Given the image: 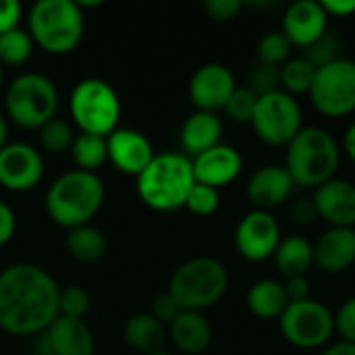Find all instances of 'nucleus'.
Segmentation results:
<instances>
[{"label": "nucleus", "instance_id": "obj_1", "mask_svg": "<svg viewBox=\"0 0 355 355\" xmlns=\"http://www.w3.org/2000/svg\"><path fill=\"white\" fill-rule=\"evenodd\" d=\"M56 281L42 266L17 262L0 272V329L10 337H37L58 318Z\"/></svg>", "mask_w": 355, "mask_h": 355}, {"label": "nucleus", "instance_id": "obj_2", "mask_svg": "<svg viewBox=\"0 0 355 355\" xmlns=\"http://www.w3.org/2000/svg\"><path fill=\"white\" fill-rule=\"evenodd\" d=\"M104 183L96 173L69 171L52 181L46 193V214L48 218L62 227L75 229L89 225L104 204Z\"/></svg>", "mask_w": 355, "mask_h": 355}, {"label": "nucleus", "instance_id": "obj_3", "mask_svg": "<svg viewBox=\"0 0 355 355\" xmlns=\"http://www.w3.org/2000/svg\"><path fill=\"white\" fill-rule=\"evenodd\" d=\"M193 185L191 158L179 152H164L156 154L148 168L137 177V196L156 212H173L185 208Z\"/></svg>", "mask_w": 355, "mask_h": 355}, {"label": "nucleus", "instance_id": "obj_4", "mask_svg": "<svg viewBox=\"0 0 355 355\" xmlns=\"http://www.w3.org/2000/svg\"><path fill=\"white\" fill-rule=\"evenodd\" d=\"M27 31L37 48L62 56L81 44L85 15L73 0H40L29 8Z\"/></svg>", "mask_w": 355, "mask_h": 355}, {"label": "nucleus", "instance_id": "obj_5", "mask_svg": "<svg viewBox=\"0 0 355 355\" xmlns=\"http://www.w3.org/2000/svg\"><path fill=\"white\" fill-rule=\"evenodd\" d=\"M341 162V150L335 137L322 127H304L287 146L285 168L295 185L320 187L335 179Z\"/></svg>", "mask_w": 355, "mask_h": 355}, {"label": "nucleus", "instance_id": "obj_6", "mask_svg": "<svg viewBox=\"0 0 355 355\" xmlns=\"http://www.w3.org/2000/svg\"><path fill=\"white\" fill-rule=\"evenodd\" d=\"M229 289V272L225 264L210 256H198L183 262L171 277L168 293L181 310L204 312L223 300Z\"/></svg>", "mask_w": 355, "mask_h": 355}, {"label": "nucleus", "instance_id": "obj_7", "mask_svg": "<svg viewBox=\"0 0 355 355\" xmlns=\"http://www.w3.org/2000/svg\"><path fill=\"white\" fill-rule=\"evenodd\" d=\"M58 89L44 73H21L4 92L6 116L21 129H40L56 116Z\"/></svg>", "mask_w": 355, "mask_h": 355}, {"label": "nucleus", "instance_id": "obj_8", "mask_svg": "<svg viewBox=\"0 0 355 355\" xmlns=\"http://www.w3.org/2000/svg\"><path fill=\"white\" fill-rule=\"evenodd\" d=\"M69 112L79 133L108 137L119 129L121 100L114 87L98 77L77 81L69 98Z\"/></svg>", "mask_w": 355, "mask_h": 355}, {"label": "nucleus", "instance_id": "obj_9", "mask_svg": "<svg viewBox=\"0 0 355 355\" xmlns=\"http://www.w3.org/2000/svg\"><path fill=\"white\" fill-rule=\"evenodd\" d=\"M256 135L275 148H287L302 127V108L293 96L279 89L268 96H260L250 123Z\"/></svg>", "mask_w": 355, "mask_h": 355}, {"label": "nucleus", "instance_id": "obj_10", "mask_svg": "<svg viewBox=\"0 0 355 355\" xmlns=\"http://www.w3.org/2000/svg\"><path fill=\"white\" fill-rule=\"evenodd\" d=\"M312 104L329 119H341L355 112V60L337 58L335 62L316 71L312 89Z\"/></svg>", "mask_w": 355, "mask_h": 355}, {"label": "nucleus", "instance_id": "obj_11", "mask_svg": "<svg viewBox=\"0 0 355 355\" xmlns=\"http://www.w3.org/2000/svg\"><path fill=\"white\" fill-rule=\"evenodd\" d=\"M283 337L300 349H318L335 333V314L316 300L295 302L279 318Z\"/></svg>", "mask_w": 355, "mask_h": 355}, {"label": "nucleus", "instance_id": "obj_12", "mask_svg": "<svg viewBox=\"0 0 355 355\" xmlns=\"http://www.w3.org/2000/svg\"><path fill=\"white\" fill-rule=\"evenodd\" d=\"M44 158L40 150L25 141H8L0 150V187L8 191H29L42 183Z\"/></svg>", "mask_w": 355, "mask_h": 355}, {"label": "nucleus", "instance_id": "obj_13", "mask_svg": "<svg viewBox=\"0 0 355 355\" xmlns=\"http://www.w3.org/2000/svg\"><path fill=\"white\" fill-rule=\"evenodd\" d=\"M281 243L279 223L270 212L252 210L235 229V248L250 262H264L275 256Z\"/></svg>", "mask_w": 355, "mask_h": 355}, {"label": "nucleus", "instance_id": "obj_14", "mask_svg": "<svg viewBox=\"0 0 355 355\" xmlns=\"http://www.w3.org/2000/svg\"><path fill=\"white\" fill-rule=\"evenodd\" d=\"M235 87V77L229 67L220 62H208L193 73L189 81V100L196 110L216 114L225 108Z\"/></svg>", "mask_w": 355, "mask_h": 355}, {"label": "nucleus", "instance_id": "obj_15", "mask_svg": "<svg viewBox=\"0 0 355 355\" xmlns=\"http://www.w3.org/2000/svg\"><path fill=\"white\" fill-rule=\"evenodd\" d=\"M106 148L108 162H112L116 171L131 177H139L156 156L152 141L141 131L127 127L114 129L106 137Z\"/></svg>", "mask_w": 355, "mask_h": 355}, {"label": "nucleus", "instance_id": "obj_16", "mask_svg": "<svg viewBox=\"0 0 355 355\" xmlns=\"http://www.w3.org/2000/svg\"><path fill=\"white\" fill-rule=\"evenodd\" d=\"M329 15L324 12L322 4L316 0H300L293 2L283 17V33L291 42L293 48L306 50L314 44L320 35L327 33Z\"/></svg>", "mask_w": 355, "mask_h": 355}, {"label": "nucleus", "instance_id": "obj_17", "mask_svg": "<svg viewBox=\"0 0 355 355\" xmlns=\"http://www.w3.org/2000/svg\"><path fill=\"white\" fill-rule=\"evenodd\" d=\"M314 206L331 227L355 229V185L345 179H331L314 191Z\"/></svg>", "mask_w": 355, "mask_h": 355}, {"label": "nucleus", "instance_id": "obj_18", "mask_svg": "<svg viewBox=\"0 0 355 355\" xmlns=\"http://www.w3.org/2000/svg\"><path fill=\"white\" fill-rule=\"evenodd\" d=\"M191 166H193L196 183L220 189L239 177L243 158L233 146L218 144V146L210 148L208 152L196 156L191 160Z\"/></svg>", "mask_w": 355, "mask_h": 355}, {"label": "nucleus", "instance_id": "obj_19", "mask_svg": "<svg viewBox=\"0 0 355 355\" xmlns=\"http://www.w3.org/2000/svg\"><path fill=\"white\" fill-rule=\"evenodd\" d=\"M295 183L291 179V175L287 173L285 166H262L258 168L250 181H248V200L254 204V210H272L281 204H285L293 191Z\"/></svg>", "mask_w": 355, "mask_h": 355}, {"label": "nucleus", "instance_id": "obj_20", "mask_svg": "<svg viewBox=\"0 0 355 355\" xmlns=\"http://www.w3.org/2000/svg\"><path fill=\"white\" fill-rule=\"evenodd\" d=\"M314 245V266L322 272L337 275L355 264V229L331 227Z\"/></svg>", "mask_w": 355, "mask_h": 355}, {"label": "nucleus", "instance_id": "obj_21", "mask_svg": "<svg viewBox=\"0 0 355 355\" xmlns=\"http://www.w3.org/2000/svg\"><path fill=\"white\" fill-rule=\"evenodd\" d=\"M168 337L181 354H204L212 343V327L202 312L183 310L171 324Z\"/></svg>", "mask_w": 355, "mask_h": 355}, {"label": "nucleus", "instance_id": "obj_22", "mask_svg": "<svg viewBox=\"0 0 355 355\" xmlns=\"http://www.w3.org/2000/svg\"><path fill=\"white\" fill-rule=\"evenodd\" d=\"M54 355H94L96 341L83 320L58 316L46 331Z\"/></svg>", "mask_w": 355, "mask_h": 355}, {"label": "nucleus", "instance_id": "obj_23", "mask_svg": "<svg viewBox=\"0 0 355 355\" xmlns=\"http://www.w3.org/2000/svg\"><path fill=\"white\" fill-rule=\"evenodd\" d=\"M223 137V121L214 112L196 110L189 114L181 127V146L189 156H200L210 148L218 146Z\"/></svg>", "mask_w": 355, "mask_h": 355}, {"label": "nucleus", "instance_id": "obj_24", "mask_svg": "<svg viewBox=\"0 0 355 355\" xmlns=\"http://www.w3.org/2000/svg\"><path fill=\"white\" fill-rule=\"evenodd\" d=\"M123 337L131 349L141 355H150L162 352L168 333L166 327L160 320H156L150 312H137L127 318Z\"/></svg>", "mask_w": 355, "mask_h": 355}, {"label": "nucleus", "instance_id": "obj_25", "mask_svg": "<svg viewBox=\"0 0 355 355\" xmlns=\"http://www.w3.org/2000/svg\"><path fill=\"white\" fill-rule=\"evenodd\" d=\"M275 266L285 279L306 277L308 270L314 266V245L306 237H287L281 239L275 252Z\"/></svg>", "mask_w": 355, "mask_h": 355}, {"label": "nucleus", "instance_id": "obj_26", "mask_svg": "<svg viewBox=\"0 0 355 355\" xmlns=\"http://www.w3.org/2000/svg\"><path fill=\"white\" fill-rule=\"evenodd\" d=\"M287 306L289 297L285 293V287L275 279H262L254 283L248 291V308L260 320L281 318Z\"/></svg>", "mask_w": 355, "mask_h": 355}, {"label": "nucleus", "instance_id": "obj_27", "mask_svg": "<svg viewBox=\"0 0 355 355\" xmlns=\"http://www.w3.org/2000/svg\"><path fill=\"white\" fill-rule=\"evenodd\" d=\"M67 252L83 264H94L106 254V237L100 229L92 225H81L67 231L64 237Z\"/></svg>", "mask_w": 355, "mask_h": 355}, {"label": "nucleus", "instance_id": "obj_28", "mask_svg": "<svg viewBox=\"0 0 355 355\" xmlns=\"http://www.w3.org/2000/svg\"><path fill=\"white\" fill-rule=\"evenodd\" d=\"M71 158L77 171L96 173L108 162V148L106 137L89 135V133H77L73 146H71Z\"/></svg>", "mask_w": 355, "mask_h": 355}, {"label": "nucleus", "instance_id": "obj_29", "mask_svg": "<svg viewBox=\"0 0 355 355\" xmlns=\"http://www.w3.org/2000/svg\"><path fill=\"white\" fill-rule=\"evenodd\" d=\"M33 40L27 29L15 27L0 35V64L2 67H21L33 54Z\"/></svg>", "mask_w": 355, "mask_h": 355}, {"label": "nucleus", "instance_id": "obj_30", "mask_svg": "<svg viewBox=\"0 0 355 355\" xmlns=\"http://www.w3.org/2000/svg\"><path fill=\"white\" fill-rule=\"evenodd\" d=\"M316 77V69L300 58H289L281 67V89L287 92L289 96H300V94H310L312 83Z\"/></svg>", "mask_w": 355, "mask_h": 355}, {"label": "nucleus", "instance_id": "obj_31", "mask_svg": "<svg viewBox=\"0 0 355 355\" xmlns=\"http://www.w3.org/2000/svg\"><path fill=\"white\" fill-rule=\"evenodd\" d=\"M40 131V146L50 152V154H64L71 152V146L77 137L75 129L71 123L54 116L52 121H48L44 127L37 129Z\"/></svg>", "mask_w": 355, "mask_h": 355}, {"label": "nucleus", "instance_id": "obj_32", "mask_svg": "<svg viewBox=\"0 0 355 355\" xmlns=\"http://www.w3.org/2000/svg\"><path fill=\"white\" fill-rule=\"evenodd\" d=\"M291 42L285 37L283 31H268L266 35H262V40L256 46V54L258 60L262 64H270V67H283L289 56H291Z\"/></svg>", "mask_w": 355, "mask_h": 355}, {"label": "nucleus", "instance_id": "obj_33", "mask_svg": "<svg viewBox=\"0 0 355 355\" xmlns=\"http://www.w3.org/2000/svg\"><path fill=\"white\" fill-rule=\"evenodd\" d=\"M256 102H258V96L250 87H235V92L231 94L223 110L233 123H252Z\"/></svg>", "mask_w": 355, "mask_h": 355}, {"label": "nucleus", "instance_id": "obj_34", "mask_svg": "<svg viewBox=\"0 0 355 355\" xmlns=\"http://www.w3.org/2000/svg\"><path fill=\"white\" fill-rule=\"evenodd\" d=\"M89 293L83 287H67L60 289L58 295V316H67V318H77L83 320V316L89 312Z\"/></svg>", "mask_w": 355, "mask_h": 355}, {"label": "nucleus", "instance_id": "obj_35", "mask_svg": "<svg viewBox=\"0 0 355 355\" xmlns=\"http://www.w3.org/2000/svg\"><path fill=\"white\" fill-rule=\"evenodd\" d=\"M304 60H308L316 71L335 62L339 58V42L333 33H324L320 35L314 44H310L306 50H304Z\"/></svg>", "mask_w": 355, "mask_h": 355}, {"label": "nucleus", "instance_id": "obj_36", "mask_svg": "<svg viewBox=\"0 0 355 355\" xmlns=\"http://www.w3.org/2000/svg\"><path fill=\"white\" fill-rule=\"evenodd\" d=\"M218 204H220L218 189L202 185V183H196L191 187L189 196H187L185 208L191 214H196V216H212L218 210Z\"/></svg>", "mask_w": 355, "mask_h": 355}, {"label": "nucleus", "instance_id": "obj_37", "mask_svg": "<svg viewBox=\"0 0 355 355\" xmlns=\"http://www.w3.org/2000/svg\"><path fill=\"white\" fill-rule=\"evenodd\" d=\"M250 89L260 98V96H268L272 92L281 89V67H270V64H262L258 62L252 71H250Z\"/></svg>", "mask_w": 355, "mask_h": 355}, {"label": "nucleus", "instance_id": "obj_38", "mask_svg": "<svg viewBox=\"0 0 355 355\" xmlns=\"http://www.w3.org/2000/svg\"><path fill=\"white\" fill-rule=\"evenodd\" d=\"M335 331L345 343L355 345V295L349 297L335 314Z\"/></svg>", "mask_w": 355, "mask_h": 355}, {"label": "nucleus", "instance_id": "obj_39", "mask_svg": "<svg viewBox=\"0 0 355 355\" xmlns=\"http://www.w3.org/2000/svg\"><path fill=\"white\" fill-rule=\"evenodd\" d=\"M181 312H183V310H181V306L177 304V300H175L168 291L158 293V295L154 297V302H152V310H150V314H152L156 320H160L164 327H166V324H171V322H173Z\"/></svg>", "mask_w": 355, "mask_h": 355}, {"label": "nucleus", "instance_id": "obj_40", "mask_svg": "<svg viewBox=\"0 0 355 355\" xmlns=\"http://www.w3.org/2000/svg\"><path fill=\"white\" fill-rule=\"evenodd\" d=\"M243 8V4L239 0H208L206 2V12L212 21L225 23V21H233L239 10Z\"/></svg>", "mask_w": 355, "mask_h": 355}, {"label": "nucleus", "instance_id": "obj_41", "mask_svg": "<svg viewBox=\"0 0 355 355\" xmlns=\"http://www.w3.org/2000/svg\"><path fill=\"white\" fill-rule=\"evenodd\" d=\"M23 17V6L17 0H0V35L19 27Z\"/></svg>", "mask_w": 355, "mask_h": 355}, {"label": "nucleus", "instance_id": "obj_42", "mask_svg": "<svg viewBox=\"0 0 355 355\" xmlns=\"http://www.w3.org/2000/svg\"><path fill=\"white\" fill-rule=\"evenodd\" d=\"M289 214H291V220H293L295 225H300V227L314 223V218L318 216V212H316V206H314V200H312V198H310V200H308V198H302V200L293 202V206H291Z\"/></svg>", "mask_w": 355, "mask_h": 355}, {"label": "nucleus", "instance_id": "obj_43", "mask_svg": "<svg viewBox=\"0 0 355 355\" xmlns=\"http://www.w3.org/2000/svg\"><path fill=\"white\" fill-rule=\"evenodd\" d=\"M15 231H17V216H15L12 208L0 200V248L12 239Z\"/></svg>", "mask_w": 355, "mask_h": 355}, {"label": "nucleus", "instance_id": "obj_44", "mask_svg": "<svg viewBox=\"0 0 355 355\" xmlns=\"http://www.w3.org/2000/svg\"><path fill=\"white\" fill-rule=\"evenodd\" d=\"M283 287H285V293H287V297H289V304L310 300V283H308V279H306V277L285 279Z\"/></svg>", "mask_w": 355, "mask_h": 355}, {"label": "nucleus", "instance_id": "obj_45", "mask_svg": "<svg viewBox=\"0 0 355 355\" xmlns=\"http://www.w3.org/2000/svg\"><path fill=\"white\" fill-rule=\"evenodd\" d=\"M320 4L329 17H352L355 12V0H322Z\"/></svg>", "mask_w": 355, "mask_h": 355}, {"label": "nucleus", "instance_id": "obj_46", "mask_svg": "<svg viewBox=\"0 0 355 355\" xmlns=\"http://www.w3.org/2000/svg\"><path fill=\"white\" fill-rule=\"evenodd\" d=\"M33 355H54V352H52V345H50V341H48V335H46V333H42V335H37V337H35V349H33Z\"/></svg>", "mask_w": 355, "mask_h": 355}, {"label": "nucleus", "instance_id": "obj_47", "mask_svg": "<svg viewBox=\"0 0 355 355\" xmlns=\"http://www.w3.org/2000/svg\"><path fill=\"white\" fill-rule=\"evenodd\" d=\"M322 355H355V345L354 343H337V345H331L329 349H324Z\"/></svg>", "mask_w": 355, "mask_h": 355}, {"label": "nucleus", "instance_id": "obj_48", "mask_svg": "<svg viewBox=\"0 0 355 355\" xmlns=\"http://www.w3.org/2000/svg\"><path fill=\"white\" fill-rule=\"evenodd\" d=\"M343 150L347 152V156L355 162V123L345 131V137H343Z\"/></svg>", "mask_w": 355, "mask_h": 355}, {"label": "nucleus", "instance_id": "obj_49", "mask_svg": "<svg viewBox=\"0 0 355 355\" xmlns=\"http://www.w3.org/2000/svg\"><path fill=\"white\" fill-rule=\"evenodd\" d=\"M8 144V123L6 119L0 114V150Z\"/></svg>", "mask_w": 355, "mask_h": 355}, {"label": "nucleus", "instance_id": "obj_50", "mask_svg": "<svg viewBox=\"0 0 355 355\" xmlns=\"http://www.w3.org/2000/svg\"><path fill=\"white\" fill-rule=\"evenodd\" d=\"M2 81H4V73H2V64H0V89H2Z\"/></svg>", "mask_w": 355, "mask_h": 355}, {"label": "nucleus", "instance_id": "obj_51", "mask_svg": "<svg viewBox=\"0 0 355 355\" xmlns=\"http://www.w3.org/2000/svg\"><path fill=\"white\" fill-rule=\"evenodd\" d=\"M150 355H171V354H164V352H158V354H150Z\"/></svg>", "mask_w": 355, "mask_h": 355}]
</instances>
